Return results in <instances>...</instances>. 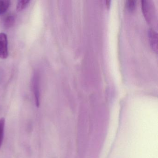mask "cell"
<instances>
[{"label": "cell", "mask_w": 158, "mask_h": 158, "mask_svg": "<svg viewBox=\"0 0 158 158\" xmlns=\"http://www.w3.org/2000/svg\"><path fill=\"white\" fill-rule=\"evenodd\" d=\"M149 35L150 42V45H151L152 48L157 52V34L155 33V31L150 29L149 32Z\"/></svg>", "instance_id": "cell-3"}, {"label": "cell", "mask_w": 158, "mask_h": 158, "mask_svg": "<svg viewBox=\"0 0 158 158\" xmlns=\"http://www.w3.org/2000/svg\"><path fill=\"white\" fill-rule=\"evenodd\" d=\"M30 2L29 0H21L17 2L16 5V10L21 12L24 10L29 5Z\"/></svg>", "instance_id": "cell-7"}, {"label": "cell", "mask_w": 158, "mask_h": 158, "mask_svg": "<svg viewBox=\"0 0 158 158\" xmlns=\"http://www.w3.org/2000/svg\"><path fill=\"white\" fill-rule=\"evenodd\" d=\"M8 54V41L7 35L5 33H0V58L7 59Z\"/></svg>", "instance_id": "cell-2"}, {"label": "cell", "mask_w": 158, "mask_h": 158, "mask_svg": "<svg viewBox=\"0 0 158 158\" xmlns=\"http://www.w3.org/2000/svg\"><path fill=\"white\" fill-rule=\"evenodd\" d=\"M135 2L134 1H127V8L130 10H133V9H135Z\"/></svg>", "instance_id": "cell-8"}, {"label": "cell", "mask_w": 158, "mask_h": 158, "mask_svg": "<svg viewBox=\"0 0 158 158\" xmlns=\"http://www.w3.org/2000/svg\"><path fill=\"white\" fill-rule=\"evenodd\" d=\"M110 1H106V5H107V7H109V6H110Z\"/></svg>", "instance_id": "cell-9"}, {"label": "cell", "mask_w": 158, "mask_h": 158, "mask_svg": "<svg viewBox=\"0 0 158 158\" xmlns=\"http://www.w3.org/2000/svg\"><path fill=\"white\" fill-rule=\"evenodd\" d=\"M15 23V15H10L5 18L3 21V25L6 28H9L14 25Z\"/></svg>", "instance_id": "cell-4"}, {"label": "cell", "mask_w": 158, "mask_h": 158, "mask_svg": "<svg viewBox=\"0 0 158 158\" xmlns=\"http://www.w3.org/2000/svg\"><path fill=\"white\" fill-rule=\"evenodd\" d=\"M32 85L36 106L39 107L40 104V79L39 74L37 72H35L33 75Z\"/></svg>", "instance_id": "cell-1"}, {"label": "cell", "mask_w": 158, "mask_h": 158, "mask_svg": "<svg viewBox=\"0 0 158 158\" xmlns=\"http://www.w3.org/2000/svg\"><path fill=\"white\" fill-rule=\"evenodd\" d=\"M11 2L8 0H0V15L7 12L10 6Z\"/></svg>", "instance_id": "cell-5"}, {"label": "cell", "mask_w": 158, "mask_h": 158, "mask_svg": "<svg viewBox=\"0 0 158 158\" xmlns=\"http://www.w3.org/2000/svg\"><path fill=\"white\" fill-rule=\"evenodd\" d=\"M5 124V118L3 117L1 118L0 119V148H1L3 143Z\"/></svg>", "instance_id": "cell-6"}]
</instances>
